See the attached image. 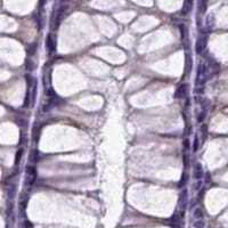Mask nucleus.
I'll return each mask as SVG.
<instances>
[{
	"label": "nucleus",
	"instance_id": "nucleus-1",
	"mask_svg": "<svg viewBox=\"0 0 228 228\" xmlns=\"http://www.w3.org/2000/svg\"><path fill=\"white\" fill-rule=\"evenodd\" d=\"M37 180V169L34 165L26 166V177H25V186L31 187Z\"/></svg>",
	"mask_w": 228,
	"mask_h": 228
},
{
	"label": "nucleus",
	"instance_id": "nucleus-2",
	"mask_svg": "<svg viewBox=\"0 0 228 228\" xmlns=\"http://www.w3.org/2000/svg\"><path fill=\"white\" fill-rule=\"evenodd\" d=\"M67 8H68V6H67V5H62V6L58 8L57 14L55 15L54 23H53V24H54V25H53V28H54V29H57V28L60 26L61 22H62V21H63V18H64V15H65Z\"/></svg>",
	"mask_w": 228,
	"mask_h": 228
},
{
	"label": "nucleus",
	"instance_id": "nucleus-3",
	"mask_svg": "<svg viewBox=\"0 0 228 228\" xmlns=\"http://www.w3.org/2000/svg\"><path fill=\"white\" fill-rule=\"evenodd\" d=\"M206 43H208V37L206 35H201L197 40H196V43H195V51L196 54H202L204 50H205V48H206Z\"/></svg>",
	"mask_w": 228,
	"mask_h": 228
},
{
	"label": "nucleus",
	"instance_id": "nucleus-4",
	"mask_svg": "<svg viewBox=\"0 0 228 228\" xmlns=\"http://www.w3.org/2000/svg\"><path fill=\"white\" fill-rule=\"evenodd\" d=\"M46 48L49 55H53L56 51V40L53 34H48L46 38Z\"/></svg>",
	"mask_w": 228,
	"mask_h": 228
},
{
	"label": "nucleus",
	"instance_id": "nucleus-5",
	"mask_svg": "<svg viewBox=\"0 0 228 228\" xmlns=\"http://www.w3.org/2000/svg\"><path fill=\"white\" fill-rule=\"evenodd\" d=\"M187 90H188V86L186 83H181L180 86H178V88L176 89L175 93V98L180 99V98H185L187 95Z\"/></svg>",
	"mask_w": 228,
	"mask_h": 228
},
{
	"label": "nucleus",
	"instance_id": "nucleus-6",
	"mask_svg": "<svg viewBox=\"0 0 228 228\" xmlns=\"http://www.w3.org/2000/svg\"><path fill=\"white\" fill-rule=\"evenodd\" d=\"M203 175H204V172H203V166H202V164L198 162L195 163V165H194V171H193L194 179H196V180H201V179L203 178Z\"/></svg>",
	"mask_w": 228,
	"mask_h": 228
},
{
	"label": "nucleus",
	"instance_id": "nucleus-7",
	"mask_svg": "<svg viewBox=\"0 0 228 228\" xmlns=\"http://www.w3.org/2000/svg\"><path fill=\"white\" fill-rule=\"evenodd\" d=\"M193 2L194 0H184V6H183V9H181V13L184 15H188L193 8Z\"/></svg>",
	"mask_w": 228,
	"mask_h": 228
},
{
	"label": "nucleus",
	"instance_id": "nucleus-8",
	"mask_svg": "<svg viewBox=\"0 0 228 228\" xmlns=\"http://www.w3.org/2000/svg\"><path fill=\"white\" fill-rule=\"evenodd\" d=\"M193 67V62H192V57L191 56H186V61H185V71L186 74H189Z\"/></svg>",
	"mask_w": 228,
	"mask_h": 228
},
{
	"label": "nucleus",
	"instance_id": "nucleus-9",
	"mask_svg": "<svg viewBox=\"0 0 228 228\" xmlns=\"http://www.w3.org/2000/svg\"><path fill=\"white\" fill-rule=\"evenodd\" d=\"M16 195V186L15 185H10L9 187H8V189H7V196H8V200H10V201H13L14 200V197Z\"/></svg>",
	"mask_w": 228,
	"mask_h": 228
},
{
	"label": "nucleus",
	"instance_id": "nucleus-10",
	"mask_svg": "<svg viewBox=\"0 0 228 228\" xmlns=\"http://www.w3.org/2000/svg\"><path fill=\"white\" fill-rule=\"evenodd\" d=\"M28 201H29V196L26 195V194H22V197H21V200H20V209H21L22 211L25 210V208H26V205H28Z\"/></svg>",
	"mask_w": 228,
	"mask_h": 228
},
{
	"label": "nucleus",
	"instance_id": "nucleus-11",
	"mask_svg": "<svg viewBox=\"0 0 228 228\" xmlns=\"http://www.w3.org/2000/svg\"><path fill=\"white\" fill-rule=\"evenodd\" d=\"M37 49H38V42H33V43H31V45L26 48V54H28L29 56H33V55L35 54Z\"/></svg>",
	"mask_w": 228,
	"mask_h": 228
},
{
	"label": "nucleus",
	"instance_id": "nucleus-12",
	"mask_svg": "<svg viewBox=\"0 0 228 228\" xmlns=\"http://www.w3.org/2000/svg\"><path fill=\"white\" fill-rule=\"evenodd\" d=\"M23 153H24V150L23 148H20L17 152H16V155H15V164H20L21 160H22V156H23Z\"/></svg>",
	"mask_w": 228,
	"mask_h": 228
},
{
	"label": "nucleus",
	"instance_id": "nucleus-13",
	"mask_svg": "<svg viewBox=\"0 0 228 228\" xmlns=\"http://www.w3.org/2000/svg\"><path fill=\"white\" fill-rule=\"evenodd\" d=\"M193 216H194V219H203V210L201 208H196L194 209Z\"/></svg>",
	"mask_w": 228,
	"mask_h": 228
},
{
	"label": "nucleus",
	"instance_id": "nucleus-14",
	"mask_svg": "<svg viewBox=\"0 0 228 228\" xmlns=\"http://www.w3.org/2000/svg\"><path fill=\"white\" fill-rule=\"evenodd\" d=\"M30 161L32 163H35L39 161V152L38 151H32L30 153Z\"/></svg>",
	"mask_w": 228,
	"mask_h": 228
},
{
	"label": "nucleus",
	"instance_id": "nucleus-15",
	"mask_svg": "<svg viewBox=\"0 0 228 228\" xmlns=\"http://www.w3.org/2000/svg\"><path fill=\"white\" fill-rule=\"evenodd\" d=\"M25 67H26V70L28 71H33L34 68H35V63L33 62L32 60H26L25 61Z\"/></svg>",
	"mask_w": 228,
	"mask_h": 228
},
{
	"label": "nucleus",
	"instance_id": "nucleus-16",
	"mask_svg": "<svg viewBox=\"0 0 228 228\" xmlns=\"http://www.w3.org/2000/svg\"><path fill=\"white\" fill-rule=\"evenodd\" d=\"M205 118H206V110H202V111L198 113V115H197V122L202 123V122L205 120Z\"/></svg>",
	"mask_w": 228,
	"mask_h": 228
},
{
	"label": "nucleus",
	"instance_id": "nucleus-17",
	"mask_svg": "<svg viewBox=\"0 0 228 228\" xmlns=\"http://www.w3.org/2000/svg\"><path fill=\"white\" fill-rule=\"evenodd\" d=\"M200 13H205L208 7V0H200Z\"/></svg>",
	"mask_w": 228,
	"mask_h": 228
},
{
	"label": "nucleus",
	"instance_id": "nucleus-18",
	"mask_svg": "<svg viewBox=\"0 0 228 228\" xmlns=\"http://www.w3.org/2000/svg\"><path fill=\"white\" fill-rule=\"evenodd\" d=\"M193 226H194L195 228H204L205 223H204V220H203V219H195V221H194Z\"/></svg>",
	"mask_w": 228,
	"mask_h": 228
},
{
	"label": "nucleus",
	"instance_id": "nucleus-19",
	"mask_svg": "<svg viewBox=\"0 0 228 228\" xmlns=\"http://www.w3.org/2000/svg\"><path fill=\"white\" fill-rule=\"evenodd\" d=\"M206 26H208L209 29H212V28L214 26V17H213L212 15H210V16L208 17V20H206Z\"/></svg>",
	"mask_w": 228,
	"mask_h": 228
},
{
	"label": "nucleus",
	"instance_id": "nucleus-20",
	"mask_svg": "<svg viewBox=\"0 0 228 228\" xmlns=\"http://www.w3.org/2000/svg\"><path fill=\"white\" fill-rule=\"evenodd\" d=\"M198 148H200V140H198V136L196 135L195 138H194V144H193V151L197 152Z\"/></svg>",
	"mask_w": 228,
	"mask_h": 228
},
{
	"label": "nucleus",
	"instance_id": "nucleus-21",
	"mask_svg": "<svg viewBox=\"0 0 228 228\" xmlns=\"http://www.w3.org/2000/svg\"><path fill=\"white\" fill-rule=\"evenodd\" d=\"M39 137H40V129L34 128V129H33V139L37 141V140L39 139Z\"/></svg>",
	"mask_w": 228,
	"mask_h": 228
},
{
	"label": "nucleus",
	"instance_id": "nucleus-22",
	"mask_svg": "<svg viewBox=\"0 0 228 228\" xmlns=\"http://www.w3.org/2000/svg\"><path fill=\"white\" fill-rule=\"evenodd\" d=\"M183 145H184V148H185L186 151H188V150H189V147H191V143H189L188 138L184 139V141H183Z\"/></svg>",
	"mask_w": 228,
	"mask_h": 228
},
{
	"label": "nucleus",
	"instance_id": "nucleus-23",
	"mask_svg": "<svg viewBox=\"0 0 228 228\" xmlns=\"http://www.w3.org/2000/svg\"><path fill=\"white\" fill-rule=\"evenodd\" d=\"M46 2H47V0H39V9H40V10H42V9H43V7H45Z\"/></svg>",
	"mask_w": 228,
	"mask_h": 228
},
{
	"label": "nucleus",
	"instance_id": "nucleus-24",
	"mask_svg": "<svg viewBox=\"0 0 228 228\" xmlns=\"http://www.w3.org/2000/svg\"><path fill=\"white\" fill-rule=\"evenodd\" d=\"M206 132H208V127H206L205 124H203V126H202V135H203V138H205Z\"/></svg>",
	"mask_w": 228,
	"mask_h": 228
},
{
	"label": "nucleus",
	"instance_id": "nucleus-25",
	"mask_svg": "<svg viewBox=\"0 0 228 228\" xmlns=\"http://www.w3.org/2000/svg\"><path fill=\"white\" fill-rule=\"evenodd\" d=\"M24 228H33L32 223H30L29 220H25L24 221Z\"/></svg>",
	"mask_w": 228,
	"mask_h": 228
},
{
	"label": "nucleus",
	"instance_id": "nucleus-26",
	"mask_svg": "<svg viewBox=\"0 0 228 228\" xmlns=\"http://www.w3.org/2000/svg\"><path fill=\"white\" fill-rule=\"evenodd\" d=\"M17 124H18V126H21V127H23V126H25V124H26V121H25V120H23V119H18V120H17Z\"/></svg>",
	"mask_w": 228,
	"mask_h": 228
},
{
	"label": "nucleus",
	"instance_id": "nucleus-27",
	"mask_svg": "<svg viewBox=\"0 0 228 228\" xmlns=\"http://www.w3.org/2000/svg\"><path fill=\"white\" fill-rule=\"evenodd\" d=\"M201 185H202V181H201V180H197V183H196V185H195V189H196V191H198V189H200Z\"/></svg>",
	"mask_w": 228,
	"mask_h": 228
}]
</instances>
